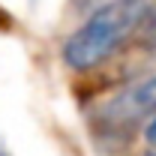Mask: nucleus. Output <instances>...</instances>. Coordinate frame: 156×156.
<instances>
[{
	"mask_svg": "<svg viewBox=\"0 0 156 156\" xmlns=\"http://www.w3.org/2000/svg\"><path fill=\"white\" fill-rule=\"evenodd\" d=\"M141 138H144V147H153L156 150V117L141 129Z\"/></svg>",
	"mask_w": 156,
	"mask_h": 156,
	"instance_id": "obj_4",
	"label": "nucleus"
},
{
	"mask_svg": "<svg viewBox=\"0 0 156 156\" xmlns=\"http://www.w3.org/2000/svg\"><path fill=\"white\" fill-rule=\"evenodd\" d=\"M138 156H156V150H153V147H144V150H141Z\"/></svg>",
	"mask_w": 156,
	"mask_h": 156,
	"instance_id": "obj_6",
	"label": "nucleus"
},
{
	"mask_svg": "<svg viewBox=\"0 0 156 156\" xmlns=\"http://www.w3.org/2000/svg\"><path fill=\"white\" fill-rule=\"evenodd\" d=\"M0 156H9V153H6V147H3V141H0Z\"/></svg>",
	"mask_w": 156,
	"mask_h": 156,
	"instance_id": "obj_7",
	"label": "nucleus"
},
{
	"mask_svg": "<svg viewBox=\"0 0 156 156\" xmlns=\"http://www.w3.org/2000/svg\"><path fill=\"white\" fill-rule=\"evenodd\" d=\"M111 3H126V0H81L84 9H99V6H111Z\"/></svg>",
	"mask_w": 156,
	"mask_h": 156,
	"instance_id": "obj_5",
	"label": "nucleus"
},
{
	"mask_svg": "<svg viewBox=\"0 0 156 156\" xmlns=\"http://www.w3.org/2000/svg\"><path fill=\"white\" fill-rule=\"evenodd\" d=\"M150 6L153 0H126L90 9V15L60 45L63 66L78 75L102 69L111 57H117V51H123V45H129L138 36Z\"/></svg>",
	"mask_w": 156,
	"mask_h": 156,
	"instance_id": "obj_1",
	"label": "nucleus"
},
{
	"mask_svg": "<svg viewBox=\"0 0 156 156\" xmlns=\"http://www.w3.org/2000/svg\"><path fill=\"white\" fill-rule=\"evenodd\" d=\"M156 117V75H144L120 87L93 111L99 135L129 138L135 129H144Z\"/></svg>",
	"mask_w": 156,
	"mask_h": 156,
	"instance_id": "obj_2",
	"label": "nucleus"
},
{
	"mask_svg": "<svg viewBox=\"0 0 156 156\" xmlns=\"http://www.w3.org/2000/svg\"><path fill=\"white\" fill-rule=\"evenodd\" d=\"M135 42L141 48L156 51V0H153V6H150V12H147V18H144V24H141V30H138Z\"/></svg>",
	"mask_w": 156,
	"mask_h": 156,
	"instance_id": "obj_3",
	"label": "nucleus"
}]
</instances>
